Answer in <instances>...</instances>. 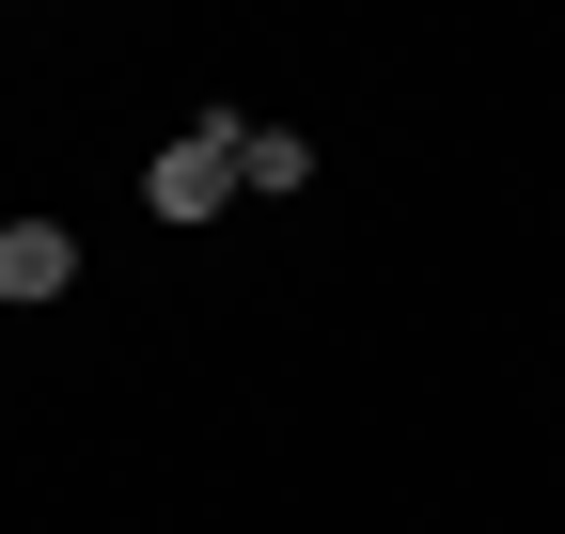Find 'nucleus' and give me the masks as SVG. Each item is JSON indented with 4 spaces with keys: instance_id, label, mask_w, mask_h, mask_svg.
Wrapping results in <instances>:
<instances>
[{
    "instance_id": "1",
    "label": "nucleus",
    "mask_w": 565,
    "mask_h": 534,
    "mask_svg": "<svg viewBox=\"0 0 565 534\" xmlns=\"http://www.w3.org/2000/svg\"><path fill=\"white\" fill-rule=\"evenodd\" d=\"M236 142H252V126H189V142H158V158H141V205H158V221H221Z\"/></svg>"
},
{
    "instance_id": "2",
    "label": "nucleus",
    "mask_w": 565,
    "mask_h": 534,
    "mask_svg": "<svg viewBox=\"0 0 565 534\" xmlns=\"http://www.w3.org/2000/svg\"><path fill=\"white\" fill-rule=\"evenodd\" d=\"M79 284V236L63 221H0V299H63Z\"/></svg>"
},
{
    "instance_id": "3",
    "label": "nucleus",
    "mask_w": 565,
    "mask_h": 534,
    "mask_svg": "<svg viewBox=\"0 0 565 534\" xmlns=\"http://www.w3.org/2000/svg\"><path fill=\"white\" fill-rule=\"evenodd\" d=\"M236 189H315V142H299V126H252V142H236Z\"/></svg>"
}]
</instances>
